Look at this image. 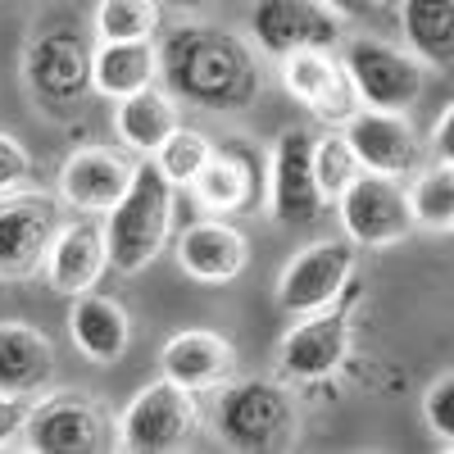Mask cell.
<instances>
[{
	"label": "cell",
	"instance_id": "cell-33",
	"mask_svg": "<svg viewBox=\"0 0 454 454\" xmlns=\"http://www.w3.org/2000/svg\"><path fill=\"white\" fill-rule=\"evenodd\" d=\"M432 160L436 164H454V105L436 119V128H432Z\"/></svg>",
	"mask_w": 454,
	"mask_h": 454
},
{
	"label": "cell",
	"instance_id": "cell-20",
	"mask_svg": "<svg viewBox=\"0 0 454 454\" xmlns=\"http://www.w3.org/2000/svg\"><path fill=\"white\" fill-rule=\"evenodd\" d=\"M68 336L91 364H119L128 350V309L119 300H105L96 291L73 295V309H68Z\"/></svg>",
	"mask_w": 454,
	"mask_h": 454
},
{
	"label": "cell",
	"instance_id": "cell-4",
	"mask_svg": "<svg viewBox=\"0 0 454 454\" xmlns=\"http://www.w3.org/2000/svg\"><path fill=\"white\" fill-rule=\"evenodd\" d=\"M336 209H340V227L355 246H395L409 237L413 227V209H409V192L387 177V173H368L359 168L355 182L336 196Z\"/></svg>",
	"mask_w": 454,
	"mask_h": 454
},
{
	"label": "cell",
	"instance_id": "cell-16",
	"mask_svg": "<svg viewBox=\"0 0 454 454\" xmlns=\"http://www.w3.org/2000/svg\"><path fill=\"white\" fill-rule=\"evenodd\" d=\"M27 82L36 96H46L55 105L78 100L91 87V51L68 32L36 36L27 51Z\"/></svg>",
	"mask_w": 454,
	"mask_h": 454
},
{
	"label": "cell",
	"instance_id": "cell-21",
	"mask_svg": "<svg viewBox=\"0 0 454 454\" xmlns=\"http://www.w3.org/2000/svg\"><path fill=\"white\" fill-rule=\"evenodd\" d=\"M160 78V51L155 42H100L91 51V91L109 100H128Z\"/></svg>",
	"mask_w": 454,
	"mask_h": 454
},
{
	"label": "cell",
	"instance_id": "cell-19",
	"mask_svg": "<svg viewBox=\"0 0 454 454\" xmlns=\"http://www.w3.org/2000/svg\"><path fill=\"white\" fill-rule=\"evenodd\" d=\"M164 377H173L177 387H192V391H214L227 387L237 372V350L227 346L218 332H177L164 355H160Z\"/></svg>",
	"mask_w": 454,
	"mask_h": 454
},
{
	"label": "cell",
	"instance_id": "cell-27",
	"mask_svg": "<svg viewBox=\"0 0 454 454\" xmlns=\"http://www.w3.org/2000/svg\"><path fill=\"white\" fill-rule=\"evenodd\" d=\"M409 209H413V227L454 232V164H436L413 182Z\"/></svg>",
	"mask_w": 454,
	"mask_h": 454
},
{
	"label": "cell",
	"instance_id": "cell-23",
	"mask_svg": "<svg viewBox=\"0 0 454 454\" xmlns=\"http://www.w3.org/2000/svg\"><path fill=\"white\" fill-rule=\"evenodd\" d=\"M196 196L200 209H214V214H241L254 205L259 196V177H254V164L241 155V150H214L209 164L196 173V182L186 186Z\"/></svg>",
	"mask_w": 454,
	"mask_h": 454
},
{
	"label": "cell",
	"instance_id": "cell-25",
	"mask_svg": "<svg viewBox=\"0 0 454 454\" xmlns=\"http://www.w3.org/2000/svg\"><path fill=\"white\" fill-rule=\"evenodd\" d=\"M400 23L423 64H454V0H404Z\"/></svg>",
	"mask_w": 454,
	"mask_h": 454
},
{
	"label": "cell",
	"instance_id": "cell-28",
	"mask_svg": "<svg viewBox=\"0 0 454 454\" xmlns=\"http://www.w3.org/2000/svg\"><path fill=\"white\" fill-rule=\"evenodd\" d=\"M209 155H214V145H209L205 132H196V128H177V132H173L150 160L160 164V173H164L173 186H192L196 173L209 164Z\"/></svg>",
	"mask_w": 454,
	"mask_h": 454
},
{
	"label": "cell",
	"instance_id": "cell-6",
	"mask_svg": "<svg viewBox=\"0 0 454 454\" xmlns=\"http://www.w3.org/2000/svg\"><path fill=\"white\" fill-rule=\"evenodd\" d=\"M346 73H350V82H355V91L368 109L404 114V109H413V100H419V91H423L419 55H404L391 42H372V36L350 42Z\"/></svg>",
	"mask_w": 454,
	"mask_h": 454
},
{
	"label": "cell",
	"instance_id": "cell-7",
	"mask_svg": "<svg viewBox=\"0 0 454 454\" xmlns=\"http://www.w3.org/2000/svg\"><path fill=\"white\" fill-rule=\"evenodd\" d=\"M250 36L278 59L295 51H332L340 46V14L323 0H254Z\"/></svg>",
	"mask_w": 454,
	"mask_h": 454
},
{
	"label": "cell",
	"instance_id": "cell-12",
	"mask_svg": "<svg viewBox=\"0 0 454 454\" xmlns=\"http://www.w3.org/2000/svg\"><path fill=\"white\" fill-rule=\"evenodd\" d=\"M323 186L314 173V141L309 132L286 128L273 145V218L286 227L314 223L323 214Z\"/></svg>",
	"mask_w": 454,
	"mask_h": 454
},
{
	"label": "cell",
	"instance_id": "cell-11",
	"mask_svg": "<svg viewBox=\"0 0 454 454\" xmlns=\"http://www.w3.org/2000/svg\"><path fill=\"white\" fill-rule=\"evenodd\" d=\"M282 87L323 123H346L359 109V91L346 73V59H332V51H295L282 55Z\"/></svg>",
	"mask_w": 454,
	"mask_h": 454
},
{
	"label": "cell",
	"instance_id": "cell-30",
	"mask_svg": "<svg viewBox=\"0 0 454 454\" xmlns=\"http://www.w3.org/2000/svg\"><path fill=\"white\" fill-rule=\"evenodd\" d=\"M423 419L436 441L454 445V372H441L423 395Z\"/></svg>",
	"mask_w": 454,
	"mask_h": 454
},
{
	"label": "cell",
	"instance_id": "cell-32",
	"mask_svg": "<svg viewBox=\"0 0 454 454\" xmlns=\"http://www.w3.org/2000/svg\"><path fill=\"white\" fill-rule=\"evenodd\" d=\"M27 419H32V404L27 395H14V391H0V450H5L19 432H27Z\"/></svg>",
	"mask_w": 454,
	"mask_h": 454
},
{
	"label": "cell",
	"instance_id": "cell-18",
	"mask_svg": "<svg viewBox=\"0 0 454 454\" xmlns=\"http://www.w3.org/2000/svg\"><path fill=\"white\" fill-rule=\"evenodd\" d=\"M246 259H250L246 237L237 232V227L214 223V218L192 223L177 237V263H182V273L192 278V282H205V286H223V282L241 278Z\"/></svg>",
	"mask_w": 454,
	"mask_h": 454
},
{
	"label": "cell",
	"instance_id": "cell-13",
	"mask_svg": "<svg viewBox=\"0 0 454 454\" xmlns=\"http://www.w3.org/2000/svg\"><path fill=\"white\" fill-rule=\"evenodd\" d=\"M346 141L359 155V164L368 173H419L423 168V145L413 137V128L404 123V114L391 109H355L346 119Z\"/></svg>",
	"mask_w": 454,
	"mask_h": 454
},
{
	"label": "cell",
	"instance_id": "cell-31",
	"mask_svg": "<svg viewBox=\"0 0 454 454\" xmlns=\"http://www.w3.org/2000/svg\"><path fill=\"white\" fill-rule=\"evenodd\" d=\"M27 173H32V155L23 150V141L0 132V196L19 192V186L27 182Z\"/></svg>",
	"mask_w": 454,
	"mask_h": 454
},
{
	"label": "cell",
	"instance_id": "cell-17",
	"mask_svg": "<svg viewBox=\"0 0 454 454\" xmlns=\"http://www.w3.org/2000/svg\"><path fill=\"white\" fill-rule=\"evenodd\" d=\"M109 269V246H105V227L91 218H78L55 232L51 254H46V282L64 295H82L100 282Z\"/></svg>",
	"mask_w": 454,
	"mask_h": 454
},
{
	"label": "cell",
	"instance_id": "cell-9",
	"mask_svg": "<svg viewBox=\"0 0 454 454\" xmlns=\"http://www.w3.org/2000/svg\"><path fill=\"white\" fill-rule=\"evenodd\" d=\"M27 445L46 454H96L119 445V427L105 419V409L82 395H51L32 404Z\"/></svg>",
	"mask_w": 454,
	"mask_h": 454
},
{
	"label": "cell",
	"instance_id": "cell-15",
	"mask_svg": "<svg viewBox=\"0 0 454 454\" xmlns=\"http://www.w3.org/2000/svg\"><path fill=\"white\" fill-rule=\"evenodd\" d=\"M132 173H137V164H128L119 150L82 145V150H73L59 168V196L82 214H109L119 205V196L128 192Z\"/></svg>",
	"mask_w": 454,
	"mask_h": 454
},
{
	"label": "cell",
	"instance_id": "cell-10",
	"mask_svg": "<svg viewBox=\"0 0 454 454\" xmlns=\"http://www.w3.org/2000/svg\"><path fill=\"white\" fill-rule=\"evenodd\" d=\"M295 423V404L278 382H237L218 400V432L241 450H269Z\"/></svg>",
	"mask_w": 454,
	"mask_h": 454
},
{
	"label": "cell",
	"instance_id": "cell-24",
	"mask_svg": "<svg viewBox=\"0 0 454 454\" xmlns=\"http://www.w3.org/2000/svg\"><path fill=\"white\" fill-rule=\"evenodd\" d=\"M182 128L177 119V105L155 91V87H145L128 100H119V109H114V132L123 137V145H132L137 155H155V150Z\"/></svg>",
	"mask_w": 454,
	"mask_h": 454
},
{
	"label": "cell",
	"instance_id": "cell-14",
	"mask_svg": "<svg viewBox=\"0 0 454 454\" xmlns=\"http://www.w3.org/2000/svg\"><path fill=\"white\" fill-rule=\"evenodd\" d=\"M346 350H350V318L340 309H318V314H305V323H295L282 336L278 364L295 382H318V377L340 368Z\"/></svg>",
	"mask_w": 454,
	"mask_h": 454
},
{
	"label": "cell",
	"instance_id": "cell-34",
	"mask_svg": "<svg viewBox=\"0 0 454 454\" xmlns=\"http://www.w3.org/2000/svg\"><path fill=\"white\" fill-rule=\"evenodd\" d=\"M327 10H336L340 19H364V14H372L368 10V0H323Z\"/></svg>",
	"mask_w": 454,
	"mask_h": 454
},
{
	"label": "cell",
	"instance_id": "cell-1",
	"mask_svg": "<svg viewBox=\"0 0 454 454\" xmlns=\"http://www.w3.org/2000/svg\"><path fill=\"white\" fill-rule=\"evenodd\" d=\"M168 87L200 109H246L259 91V64L246 42L218 27H182L160 51Z\"/></svg>",
	"mask_w": 454,
	"mask_h": 454
},
{
	"label": "cell",
	"instance_id": "cell-3",
	"mask_svg": "<svg viewBox=\"0 0 454 454\" xmlns=\"http://www.w3.org/2000/svg\"><path fill=\"white\" fill-rule=\"evenodd\" d=\"M200 427V404L192 387H177L173 377L141 387L123 419H119V445L132 454H168L182 450Z\"/></svg>",
	"mask_w": 454,
	"mask_h": 454
},
{
	"label": "cell",
	"instance_id": "cell-35",
	"mask_svg": "<svg viewBox=\"0 0 454 454\" xmlns=\"http://www.w3.org/2000/svg\"><path fill=\"white\" fill-rule=\"evenodd\" d=\"M164 5H177V10H209L218 0H164Z\"/></svg>",
	"mask_w": 454,
	"mask_h": 454
},
{
	"label": "cell",
	"instance_id": "cell-5",
	"mask_svg": "<svg viewBox=\"0 0 454 454\" xmlns=\"http://www.w3.org/2000/svg\"><path fill=\"white\" fill-rule=\"evenodd\" d=\"M59 232V205L46 192L0 196V282H23L46 263Z\"/></svg>",
	"mask_w": 454,
	"mask_h": 454
},
{
	"label": "cell",
	"instance_id": "cell-2",
	"mask_svg": "<svg viewBox=\"0 0 454 454\" xmlns=\"http://www.w3.org/2000/svg\"><path fill=\"white\" fill-rule=\"evenodd\" d=\"M173 223V182L160 173V164H137L128 192L105 214V246L109 263L119 273H141L160 259Z\"/></svg>",
	"mask_w": 454,
	"mask_h": 454
},
{
	"label": "cell",
	"instance_id": "cell-29",
	"mask_svg": "<svg viewBox=\"0 0 454 454\" xmlns=\"http://www.w3.org/2000/svg\"><path fill=\"white\" fill-rule=\"evenodd\" d=\"M364 164H359V155L350 150V141H346V132H332V137H323V141H314V173H318V186H323V196H340L346 186L355 182V173H359Z\"/></svg>",
	"mask_w": 454,
	"mask_h": 454
},
{
	"label": "cell",
	"instance_id": "cell-26",
	"mask_svg": "<svg viewBox=\"0 0 454 454\" xmlns=\"http://www.w3.org/2000/svg\"><path fill=\"white\" fill-rule=\"evenodd\" d=\"M164 0H96L100 42H155Z\"/></svg>",
	"mask_w": 454,
	"mask_h": 454
},
{
	"label": "cell",
	"instance_id": "cell-8",
	"mask_svg": "<svg viewBox=\"0 0 454 454\" xmlns=\"http://www.w3.org/2000/svg\"><path fill=\"white\" fill-rule=\"evenodd\" d=\"M355 278V241H314L300 250L278 282V305L295 318L336 305L346 282Z\"/></svg>",
	"mask_w": 454,
	"mask_h": 454
},
{
	"label": "cell",
	"instance_id": "cell-22",
	"mask_svg": "<svg viewBox=\"0 0 454 454\" xmlns=\"http://www.w3.org/2000/svg\"><path fill=\"white\" fill-rule=\"evenodd\" d=\"M55 372V350L46 332L27 323H0V391H42Z\"/></svg>",
	"mask_w": 454,
	"mask_h": 454
}]
</instances>
